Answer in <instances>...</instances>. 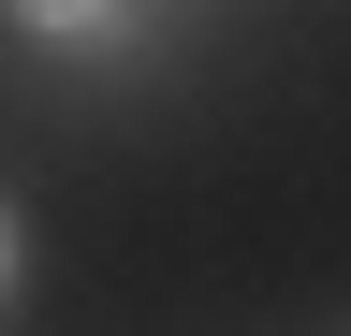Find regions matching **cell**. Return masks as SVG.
<instances>
[{
  "label": "cell",
  "instance_id": "obj_2",
  "mask_svg": "<svg viewBox=\"0 0 351 336\" xmlns=\"http://www.w3.org/2000/svg\"><path fill=\"white\" fill-rule=\"evenodd\" d=\"M0 292H15V220H0Z\"/></svg>",
  "mask_w": 351,
  "mask_h": 336
},
{
  "label": "cell",
  "instance_id": "obj_1",
  "mask_svg": "<svg viewBox=\"0 0 351 336\" xmlns=\"http://www.w3.org/2000/svg\"><path fill=\"white\" fill-rule=\"evenodd\" d=\"M132 0H15V29H44V44H117Z\"/></svg>",
  "mask_w": 351,
  "mask_h": 336
}]
</instances>
